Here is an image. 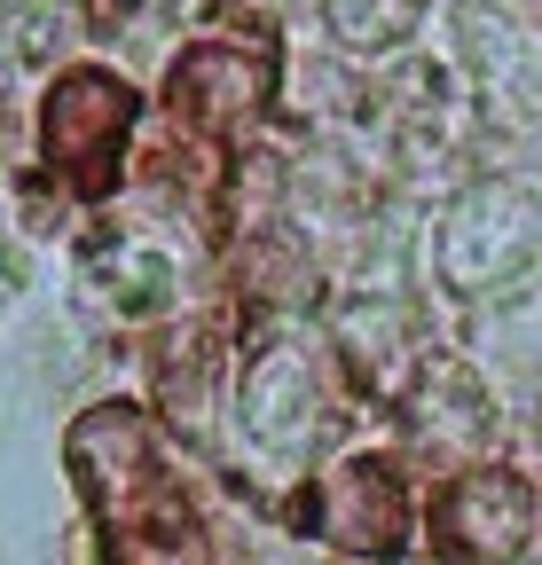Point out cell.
Returning a JSON list of instances; mask_svg holds the SVG:
<instances>
[{"label":"cell","mask_w":542,"mask_h":565,"mask_svg":"<svg viewBox=\"0 0 542 565\" xmlns=\"http://www.w3.org/2000/svg\"><path fill=\"white\" fill-rule=\"evenodd\" d=\"M126 126H134V95L110 79V71H72V79L47 95V158L79 189H103L110 181L103 158L118 150Z\"/></svg>","instance_id":"cell-1"},{"label":"cell","mask_w":542,"mask_h":565,"mask_svg":"<svg viewBox=\"0 0 542 565\" xmlns=\"http://www.w3.org/2000/svg\"><path fill=\"white\" fill-rule=\"evenodd\" d=\"M259 95H267V63L252 55H236V47H196V55H181L173 63V110L189 118V126H236V118H252L259 110Z\"/></svg>","instance_id":"cell-4"},{"label":"cell","mask_w":542,"mask_h":565,"mask_svg":"<svg viewBox=\"0 0 542 565\" xmlns=\"http://www.w3.org/2000/svg\"><path fill=\"white\" fill-rule=\"evenodd\" d=\"M0 299H9V267H0Z\"/></svg>","instance_id":"cell-5"},{"label":"cell","mask_w":542,"mask_h":565,"mask_svg":"<svg viewBox=\"0 0 542 565\" xmlns=\"http://www.w3.org/2000/svg\"><path fill=\"white\" fill-rule=\"evenodd\" d=\"M527 519H534V503H527V487L511 471H471L440 503V534L464 557H511L527 542Z\"/></svg>","instance_id":"cell-3"},{"label":"cell","mask_w":542,"mask_h":565,"mask_svg":"<svg viewBox=\"0 0 542 565\" xmlns=\"http://www.w3.org/2000/svg\"><path fill=\"white\" fill-rule=\"evenodd\" d=\"M315 526L347 550H401V526H410V503H401V479L385 463H347L330 471L315 494Z\"/></svg>","instance_id":"cell-2"}]
</instances>
